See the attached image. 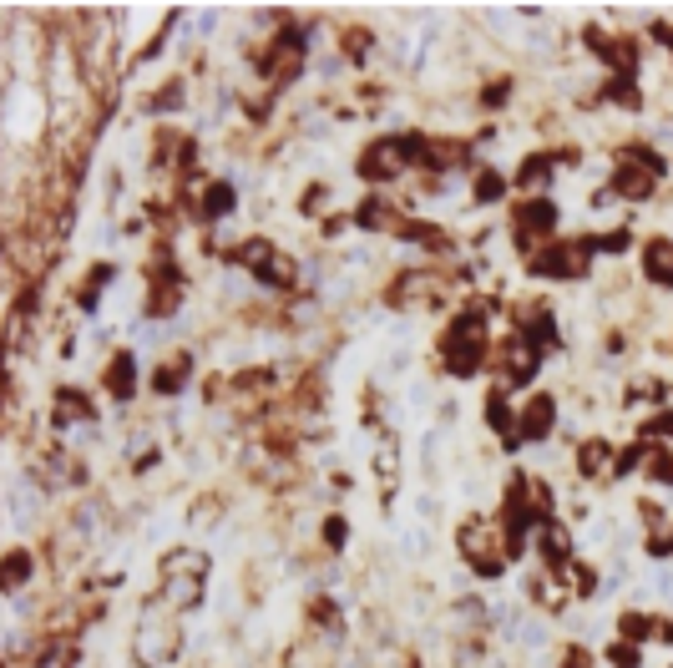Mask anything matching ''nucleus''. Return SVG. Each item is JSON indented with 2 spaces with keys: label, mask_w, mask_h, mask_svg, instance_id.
I'll use <instances>...</instances> for the list:
<instances>
[{
  "label": "nucleus",
  "mask_w": 673,
  "mask_h": 668,
  "mask_svg": "<svg viewBox=\"0 0 673 668\" xmlns=\"http://www.w3.org/2000/svg\"><path fill=\"white\" fill-rule=\"evenodd\" d=\"M440 355H446V370H451L456 380H466V375L486 370V359H491V334H486V314H481V309L456 314L451 329H446V340H440Z\"/></svg>",
  "instance_id": "f257e3e1"
},
{
  "label": "nucleus",
  "mask_w": 673,
  "mask_h": 668,
  "mask_svg": "<svg viewBox=\"0 0 673 668\" xmlns=\"http://www.w3.org/2000/svg\"><path fill=\"white\" fill-rule=\"evenodd\" d=\"M456 547H461V557L471 562V573L481 577H501V567H506V537H501V527L491 522V516H466L461 527H456Z\"/></svg>",
  "instance_id": "f03ea898"
},
{
  "label": "nucleus",
  "mask_w": 673,
  "mask_h": 668,
  "mask_svg": "<svg viewBox=\"0 0 673 668\" xmlns=\"http://www.w3.org/2000/svg\"><path fill=\"white\" fill-rule=\"evenodd\" d=\"M593 253H597L593 238H552V243L532 249L527 268H532V274H542V279H582V274H587V264H593Z\"/></svg>",
  "instance_id": "7ed1b4c3"
},
{
  "label": "nucleus",
  "mask_w": 673,
  "mask_h": 668,
  "mask_svg": "<svg viewBox=\"0 0 673 668\" xmlns=\"http://www.w3.org/2000/svg\"><path fill=\"white\" fill-rule=\"evenodd\" d=\"M658 172H663V162H658L648 147H623L618 153V162H612V198H628V202H643L648 193H653Z\"/></svg>",
  "instance_id": "20e7f679"
},
{
  "label": "nucleus",
  "mask_w": 673,
  "mask_h": 668,
  "mask_svg": "<svg viewBox=\"0 0 673 668\" xmlns=\"http://www.w3.org/2000/svg\"><path fill=\"white\" fill-rule=\"evenodd\" d=\"M410 162H415V157H410V142L406 137H375L360 153V177H365V183H395Z\"/></svg>",
  "instance_id": "39448f33"
},
{
  "label": "nucleus",
  "mask_w": 673,
  "mask_h": 668,
  "mask_svg": "<svg viewBox=\"0 0 673 668\" xmlns=\"http://www.w3.org/2000/svg\"><path fill=\"white\" fill-rule=\"evenodd\" d=\"M173 653H177V628L173 623H162L157 613H147L142 628H137V638H132V658H137L142 668H162Z\"/></svg>",
  "instance_id": "423d86ee"
},
{
  "label": "nucleus",
  "mask_w": 673,
  "mask_h": 668,
  "mask_svg": "<svg viewBox=\"0 0 673 668\" xmlns=\"http://www.w3.org/2000/svg\"><path fill=\"white\" fill-rule=\"evenodd\" d=\"M552 228H557V208L547 198H521L517 213H512V234H517V249H527L532 259V238L552 243Z\"/></svg>",
  "instance_id": "0eeeda50"
},
{
  "label": "nucleus",
  "mask_w": 673,
  "mask_h": 668,
  "mask_svg": "<svg viewBox=\"0 0 673 668\" xmlns=\"http://www.w3.org/2000/svg\"><path fill=\"white\" fill-rule=\"evenodd\" d=\"M491 359H497V370H501L506 385H527V380L537 375V365H542V350H537L527 334H506V340L497 344V355H491Z\"/></svg>",
  "instance_id": "6e6552de"
},
{
  "label": "nucleus",
  "mask_w": 673,
  "mask_h": 668,
  "mask_svg": "<svg viewBox=\"0 0 673 668\" xmlns=\"http://www.w3.org/2000/svg\"><path fill=\"white\" fill-rule=\"evenodd\" d=\"M578 476H587V482H612L618 476V451H612L608 435H587L578 446Z\"/></svg>",
  "instance_id": "1a4fd4ad"
},
{
  "label": "nucleus",
  "mask_w": 673,
  "mask_h": 668,
  "mask_svg": "<svg viewBox=\"0 0 673 668\" xmlns=\"http://www.w3.org/2000/svg\"><path fill=\"white\" fill-rule=\"evenodd\" d=\"M557 425V400L552 395H532L517 416V441H547Z\"/></svg>",
  "instance_id": "9d476101"
},
{
  "label": "nucleus",
  "mask_w": 673,
  "mask_h": 668,
  "mask_svg": "<svg viewBox=\"0 0 673 668\" xmlns=\"http://www.w3.org/2000/svg\"><path fill=\"white\" fill-rule=\"evenodd\" d=\"M102 390H107L111 400H127L132 390H137V355L132 350H117L107 359V370H102Z\"/></svg>",
  "instance_id": "9b49d317"
},
{
  "label": "nucleus",
  "mask_w": 673,
  "mask_h": 668,
  "mask_svg": "<svg viewBox=\"0 0 673 668\" xmlns=\"http://www.w3.org/2000/svg\"><path fill=\"white\" fill-rule=\"evenodd\" d=\"M537 552L547 557V567H552V573H562L567 562H572V537H567V527L557 522V516L537 527Z\"/></svg>",
  "instance_id": "f8f14e48"
},
{
  "label": "nucleus",
  "mask_w": 673,
  "mask_h": 668,
  "mask_svg": "<svg viewBox=\"0 0 673 668\" xmlns=\"http://www.w3.org/2000/svg\"><path fill=\"white\" fill-rule=\"evenodd\" d=\"M92 395L86 390H56V400H51V425H77V420H92Z\"/></svg>",
  "instance_id": "ddd939ff"
},
{
  "label": "nucleus",
  "mask_w": 673,
  "mask_h": 668,
  "mask_svg": "<svg viewBox=\"0 0 673 668\" xmlns=\"http://www.w3.org/2000/svg\"><path fill=\"white\" fill-rule=\"evenodd\" d=\"M552 168H557V153H532L527 162H521V172H517V187L527 193V198H542L547 183H552Z\"/></svg>",
  "instance_id": "4468645a"
},
{
  "label": "nucleus",
  "mask_w": 673,
  "mask_h": 668,
  "mask_svg": "<svg viewBox=\"0 0 673 668\" xmlns=\"http://www.w3.org/2000/svg\"><path fill=\"white\" fill-rule=\"evenodd\" d=\"M643 274L663 289H673V238H653L648 249H643Z\"/></svg>",
  "instance_id": "2eb2a0df"
},
{
  "label": "nucleus",
  "mask_w": 673,
  "mask_h": 668,
  "mask_svg": "<svg viewBox=\"0 0 673 668\" xmlns=\"http://www.w3.org/2000/svg\"><path fill=\"white\" fill-rule=\"evenodd\" d=\"M188 375H193L188 355H168L162 365H157V375H152V395H177V390L188 385Z\"/></svg>",
  "instance_id": "dca6fc26"
},
{
  "label": "nucleus",
  "mask_w": 673,
  "mask_h": 668,
  "mask_svg": "<svg viewBox=\"0 0 673 668\" xmlns=\"http://www.w3.org/2000/svg\"><path fill=\"white\" fill-rule=\"evenodd\" d=\"M259 279H264L268 289H294V284H299V264L289 259V253L274 249V253L264 259V268H259Z\"/></svg>",
  "instance_id": "f3484780"
},
{
  "label": "nucleus",
  "mask_w": 673,
  "mask_h": 668,
  "mask_svg": "<svg viewBox=\"0 0 673 668\" xmlns=\"http://www.w3.org/2000/svg\"><path fill=\"white\" fill-rule=\"evenodd\" d=\"M663 623L648 618V613H618V638H628V643H643V638H653Z\"/></svg>",
  "instance_id": "a211bd4d"
},
{
  "label": "nucleus",
  "mask_w": 673,
  "mask_h": 668,
  "mask_svg": "<svg viewBox=\"0 0 673 668\" xmlns=\"http://www.w3.org/2000/svg\"><path fill=\"white\" fill-rule=\"evenodd\" d=\"M26 577H31V552H26V547H11V552H5V567H0V582L11 592V588H21Z\"/></svg>",
  "instance_id": "6ab92c4d"
},
{
  "label": "nucleus",
  "mask_w": 673,
  "mask_h": 668,
  "mask_svg": "<svg viewBox=\"0 0 673 668\" xmlns=\"http://www.w3.org/2000/svg\"><path fill=\"white\" fill-rule=\"evenodd\" d=\"M643 471H648V482L673 486V451H669V446H648V456H643Z\"/></svg>",
  "instance_id": "aec40b11"
},
{
  "label": "nucleus",
  "mask_w": 673,
  "mask_h": 668,
  "mask_svg": "<svg viewBox=\"0 0 673 668\" xmlns=\"http://www.w3.org/2000/svg\"><path fill=\"white\" fill-rule=\"evenodd\" d=\"M177 304H183V289H177V284H152V294H147V314H152V319H168Z\"/></svg>",
  "instance_id": "412c9836"
},
{
  "label": "nucleus",
  "mask_w": 673,
  "mask_h": 668,
  "mask_svg": "<svg viewBox=\"0 0 673 668\" xmlns=\"http://www.w3.org/2000/svg\"><path fill=\"white\" fill-rule=\"evenodd\" d=\"M355 223H360L365 234L385 228V223H390V208H385V198H375V193H370V198H365L360 208H355Z\"/></svg>",
  "instance_id": "4be33fe9"
},
{
  "label": "nucleus",
  "mask_w": 673,
  "mask_h": 668,
  "mask_svg": "<svg viewBox=\"0 0 673 668\" xmlns=\"http://www.w3.org/2000/svg\"><path fill=\"white\" fill-rule=\"evenodd\" d=\"M567 582V592H578V598H587V592L597 588V577H593V567H587V562H567L562 573H557Z\"/></svg>",
  "instance_id": "5701e85b"
},
{
  "label": "nucleus",
  "mask_w": 673,
  "mask_h": 668,
  "mask_svg": "<svg viewBox=\"0 0 673 668\" xmlns=\"http://www.w3.org/2000/svg\"><path fill=\"white\" fill-rule=\"evenodd\" d=\"M234 208V187L228 183H208V193H203V223L208 218H223Z\"/></svg>",
  "instance_id": "b1692460"
},
{
  "label": "nucleus",
  "mask_w": 673,
  "mask_h": 668,
  "mask_svg": "<svg viewBox=\"0 0 673 668\" xmlns=\"http://www.w3.org/2000/svg\"><path fill=\"white\" fill-rule=\"evenodd\" d=\"M501 198H506V177L491 172V168H481L476 172V202H501Z\"/></svg>",
  "instance_id": "393cba45"
},
{
  "label": "nucleus",
  "mask_w": 673,
  "mask_h": 668,
  "mask_svg": "<svg viewBox=\"0 0 673 668\" xmlns=\"http://www.w3.org/2000/svg\"><path fill=\"white\" fill-rule=\"evenodd\" d=\"M340 46H345L349 62H365V51L375 46V31H365V26H349V31L340 36Z\"/></svg>",
  "instance_id": "a878e982"
},
{
  "label": "nucleus",
  "mask_w": 673,
  "mask_h": 668,
  "mask_svg": "<svg viewBox=\"0 0 673 668\" xmlns=\"http://www.w3.org/2000/svg\"><path fill=\"white\" fill-rule=\"evenodd\" d=\"M608 664H612V668H638V664H643L638 643H628V638H612V643H608Z\"/></svg>",
  "instance_id": "bb28decb"
},
{
  "label": "nucleus",
  "mask_w": 673,
  "mask_h": 668,
  "mask_svg": "<svg viewBox=\"0 0 673 668\" xmlns=\"http://www.w3.org/2000/svg\"><path fill=\"white\" fill-rule=\"evenodd\" d=\"M593 243H597L603 253H623V249H628V228H608V234L593 238Z\"/></svg>",
  "instance_id": "cd10ccee"
},
{
  "label": "nucleus",
  "mask_w": 673,
  "mask_h": 668,
  "mask_svg": "<svg viewBox=\"0 0 673 668\" xmlns=\"http://www.w3.org/2000/svg\"><path fill=\"white\" fill-rule=\"evenodd\" d=\"M345 537H349L345 516H329V522H324V542H329V547H345Z\"/></svg>",
  "instance_id": "c85d7f7f"
},
{
  "label": "nucleus",
  "mask_w": 673,
  "mask_h": 668,
  "mask_svg": "<svg viewBox=\"0 0 673 668\" xmlns=\"http://www.w3.org/2000/svg\"><path fill=\"white\" fill-rule=\"evenodd\" d=\"M324 202H329V187H324V183H314L309 193H304V202H299V208H304V213H319Z\"/></svg>",
  "instance_id": "c756f323"
},
{
  "label": "nucleus",
  "mask_w": 673,
  "mask_h": 668,
  "mask_svg": "<svg viewBox=\"0 0 673 668\" xmlns=\"http://www.w3.org/2000/svg\"><path fill=\"white\" fill-rule=\"evenodd\" d=\"M562 668H593V664H587V653H582V648H567Z\"/></svg>",
  "instance_id": "7c9ffc66"
},
{
  "label": "nucleus",
  "mask_w": 673,
  "mask_h": 668,
  "mask_svg": "<svg viewBox=\"0 0 673 668\" xmlns=\"http://www.w3.org/2000/svg\"><path fill=\"white\" fill-rule=\"evenodd\" d=\"M658 638H663V643H673V623H663V628H658Z\"/></svg>",
  "instance_id": "2f4dec72"
}]
</instances>
